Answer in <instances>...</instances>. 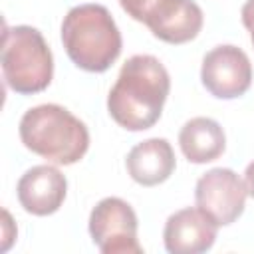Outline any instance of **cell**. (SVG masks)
<instances>
[{
	"label": "cell",
	"instance_id": "1",
	"mask_svg": "<svg viewBox=\"0 0 254 254\" xmlns=\"http://www.w3.org/2000/svg\"><path fill=\"white\" fill-rule=\"evenodd\" d=\"M169 91L171 77L167 67L155 56L137 54L121 65L107 95V111L119 127L145 131L161 119Z\"/></svg>",
	"mask_w": 254,
	"mask_h": 254
},
{
	"label": "cell",
	"instance_id": "2",
	"mask_svg": "<svg viewBox=\"0 0 254 254\" xmlns=\"http://www.w3.org/2000/svg\"><path fill=\"white\" fill-rule=\"evenodd\" d=\"M62 44L67 58L89 73L107 71L123 48L115 20L101 4H79L71 8L62 22Z\"/></svg>",
	"mask_w": 254,
	"mask_h": 254
},
{
	"label": "cell",
	"instance_id": "3",
	"mask_svg": "<svg viewBox=\"0 0 254 254\" xmlns=\"http://www.w3.org/2000/svg\"><path fill=\"white\" fill-rule=\"evenodd\" d=\"M20 141L38 157L54 165H73L89 149V131L71 111L58 103H42L20 119Z\"/></svg>",
	"mask_w": 254,
	"mask_h": 254
},
{
	"label": "cell",
	"instance_id": "4",
	"mask_svg": "<svg viewBox=\"0 0 254 254\" xmlns=\"http://www.w3.org/2000/svg\"><path fill=\"white\" fill-rule=\"evenodd\" d=\"M2 75L6 85L32 95L44 91L54 77V56L42 32L32 26H6L2 34Z\"/></svg>",
	"mask_w": 254,
	"mask_h": 254
},
{
	"label": "cell",
	"instance_id": "5",
	"mask_svg": "<svg viewBox=\"0 0 254 254\" xmlns=\"http://www.w3.org/2000/svg\"><path fill=\"white\" fill-rule=\"evenodd\" d=\"M137 214L119 196L101 198L89 212V236L101 254H141Z\"/></svg>",
	"mask_w": 254,
	"mask_h": 254
},
{
	"label": "cell",
	"instance_id": "6",
	"mask_svg": "<svg viewBox=\"0 0 254 254\" xmlns=\"http://www.w3.org/2000/svg\"><path fill=\"white\" fill-rule=\"evenodd\" d=\"M246 183L232 169L216 167L206 171L194 187V202L216 226H228L244 212Z\"/></svg>",
	"mask_w": 254,
	"mask_h": 254
},
{
	"label": "cell",
	"instance_id": "7",
	"mask_svg": "<svg viewBox=\"0 0 254 254\" xmlns=\"http://www.w3.org/2000/svg\"><path fill=\"white\" fill-rule=\"evenodd\" d=\"M200 81L216 99H236L252 85V64L244 50L232 44L212 48L200 65Z\"/></svg>",
	"mask_w": 254,
	"mask_h": 254
},
{
	"label": "cell",
	"instance_id": "8",
	"mask_svg": "<svg viewBox=\"0 0 254 254\" xmlns=\"http://www.w3.org/2000/svg\"><path fill=\"white\" fill-rule=\"evenodd\" d=\"M143 24L161 42L179 46L198 36L204 14L192 0H159Z\"/></svg>",
	"mask_w": 254,
	"mask_h": 254
},
{
	"label": "cell",
	"instance_id": "9",
	"mask_svg": "<svg viewBox=\"0 0 254 254\" xmlns=\"http://www.w3.org/2000/svg\"><path fill=\"white\" fill-rule=\"evenodd\" d=\"M20 206L34 216H48L60 210L67 194V181L58 167L36 165L28 169L16 187Z\"/></svg>",
	"mask_w": 254,
	"mask_h": 254
},
{
	"label": "cell",
	"instance_id": "10",
	"mask_svg": "<svg viewBox=\"0 0 254 254\" xmlns=\"http://www.w3.org/2000/svg\"><path fill=\"white\" fill-rule=\"evenodd\" d=\"M218 226L198 208L173 212L163 228V242L171 254H200L212 248Z\"/></svg>",
	"mask_w": 254,
	"mask_h": 254
},
{
	"label": "cell",
	"instance_id": "11",
	"mask_svg": "<svg viewBox=\"0 0 254 254\" xmlns=\"http://www.w3.org/2000/svg\"><path fill=\"white\" fill-rule=\"evenodd\" d=\"M125 167L129 177L141 187H157L165 183L175 167V151L171 143L163 137H151L137 143L125 159Z\"/></svg>",
	"mask_w": 254,
	"mask_h": 254
},
{
	"label": "cell",
	"instance_id": "12",
	"mask_svg": "<svg viewBox=\"0 0 254 254\" xmlns=\"http://www.w3.org/2000/svg\"><path fill=\"white\" fill-rule=\"evenodd\" d=\"M179 147L189 163L204 165L216 161L226 149V135L218 121L192 117L179 131Z\"/></svg>",
	"mask_w": 254,
	"mask_h": 254
},
{
	"label": "cell",
	"instance_id": "13",
	"mask_svg": "<svg viewBox=\"0 0 254 254\" xmlns=\"http://www.w3.org/2000/svg\"><path fill=\"white\" fill-rule=\"evenodd\" d=\"M159 0H119L121 8L127 12V16H131L133 20L137 22H145L149 12L153 10V6L157 4Z\"/></svg>",
	"mask_w": 254,
	"mask_h": 254
},
{
	"label": "cell",
	"instance_id": "14",
	"mask_svg": "<svg viewBox=\"0 0 254 254\" xmlns=\"http://www.w3.org/2000/svg\"><path fill=\"white\" fill-rule=\"evenodd\" d=\"M2 252H6L10 248V244L14 242L16 238V226L12 224V218H10V212L4 208L2 210Z\"/></svg>",
	"mask_w": 254,
	"mask_h": 254
},
{
	"label": "cell",
	"instance_id": "15",
	"mask_svg": "<svg viewBox=\"0 0 254 254\" xmlns=\"http://www.w3.org/2000/svg\"><path fill=\"white\" fill-rule=\"evenodd\" d=\"M240 18H242V24L244 28L250 32V40L254 44V0H246L242 10H240Z\"/></svg>",
	"mask_w": 254,
	"mask_h": 254
},
{
	"label": "cell",
	"instance_id": "16",
	"mask_svg": "<svg viewBox=\"0 0 254 254\" xmlns=\"http://www.w3.org/2000/svg\"><path fill=\"white\" fill-rule=\"evenodd\" d=\"M244 183H246V190H248V196L254 198V161L246 167L244 171Z\"/></svg>",
	"mask_w": 254,
	"mask_h": 254
}]
</instances>
